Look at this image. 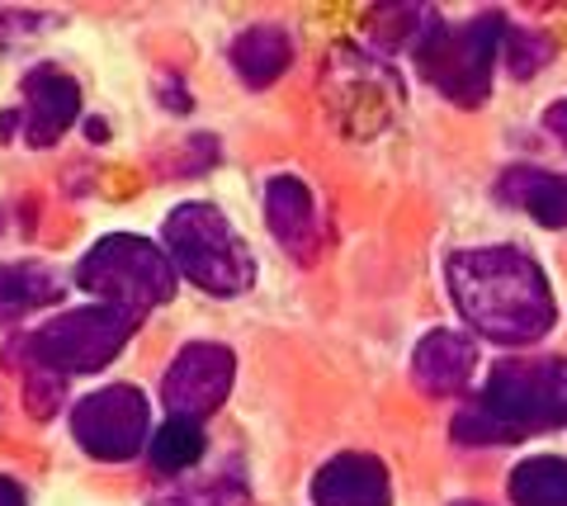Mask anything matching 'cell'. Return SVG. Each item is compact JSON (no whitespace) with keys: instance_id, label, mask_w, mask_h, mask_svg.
<instances>
[{"instance_id":"18","label":"cell","mask_w":567,"mask_h":506,"mask_svg":"<svg viewBox=\"0 0 567 506\" xmlns=\"http://www.w3.org/2000/svg\"><path fill=\"white\" fill-rule=\"evenodd\" d=\"M506 48H511V72H516V76H535L539 66L548 62V48H554V43H548L544 33H525V29H516V33L506 39Z\"/></svg>"},{"instance_id":"13","label":"cell","mask_w":567,"mask_h":506,"mask_svg":"<svg viewBox=\"0 0 567 506\" xmlns=\"http://www.w3.org/2000/svg\"><path fill=\"white\" fill-rule=\"evenodd\" d=\"M496 199L520 208L539 228H567V180L539 166H511L496 180Z\"/></svg>"},{"instance_id":"1","label":"cell","mask_w":567,"mask_h":506,"mask_svg":"<svg viewBox=\"0 0 567 506\" xmlns=\"http://www.w3.org/2000/svg\"><path fill=\"white\" fill-rule=\"evenodd\" d=\"M445 279L464 322L496 345H529L558 322V303L539 260L520 247L454 251L445 260Z\"/></svg>"},{"instance_id":"7","label":"cell","mask_w":567,"mask_h":506,"mask_svg":"<svg viewBox=\"0 0 567 506\" xmlns=\"http://www.w3.org/2000/svg\"><path fill=\"white\" fill-rule=\"evenodd\" d=\"M147 397H142L133 383H110V389L85 393L76 407H71V435L91 459L104 464H128L142 445H147Z\"/></svg>"},{"instance_id":"3","label":"cell","mask_w":567,"mask_h":506,"mask_svg":"<svg viewBox=\"0 0 567 506\" xmlns=\"http://www.w3.org/2000/svg\"><path fill=\"white\" fill-rule=\"evenodd\" d=\"M137 331V312H123L110 303L76 308L62 318H48L43 327H33L29 337L14 341V355H24V370L43 374H95L104 370Z\"/></svg>"},{"instance_id":"14","label":"cell","mask_w":567,"mask_h":506,"mask_svg":"<svg viewBox=\"0 0 567 506\" xmlns=\"http://www.w3.org/2000/svg\"><path fill=\"white\" fill-rule=\"evenodd\" d=\"M66 293V279L39 266V260H6L0 266V318H24V312H39L48 303H58Z\"/></svg>"},{"instance_id":"23","label":"cell","mask_w":567,"mask_h":506,"mask_svg":"<svg viewBox=\"0 0 567 506\" xmlns=\"http://www.w3.org/2000/svg\"><path fill=\"white\" fill-rule=\"evenodd\" d=\"M454 506H483V502H454Z\"/></svg>"},{"instance_id":"9","label":"cell","mask_w":567,"mask_h":506,"mask_svg":"<svg viewBox=\"0 0 567 506\" xmlns=\"http://www.w3.org/2000/svg\"><path fill=\"white\" fill-rule=\"evenodd\" d=\"M76 114H81V85L71 81L66 72H58V66H39V72H29L24 110H20L29 147H52L71 124H76Z\"/></svg>"},{"instance_id":"19","label":"cell","mask_w":567,"mask_h":506,"mask_svg":"<svg viewBox=\"0 0 567 506\" xmlns=\"http://www.w3.org/2000/svg\"><path fill=\"white\" fill-rule=\"evenodd\" d=\"M175 506H246V487L237 478H213L204 487H194V493L175 497Z\"/></svg>"},{"instance_id":"22","label":"cell","mask_w":567,"mask_h":506,"mask_svg":"<svg viewBox=\"0 0 567 506\" xmlns=\"http://www.w3.org/2000/svg\"><path fill=\"white\" fill-rule=\"evenodd\" d=\"M0 506H29L24 502V487L14 483V478H6V474H0Z\"/></svg>"},{"instance_id":"20","label":"cell","mask_w":567,"mask_h":506,"mask_svg":"<svg viewBox=\"0 0 567 506\" xmlns=\"http://www.w3.org/2000/svg\"><path fill=\"white\" fill-rule=\"evenodd\" d=\"M24 403L33 416H52V407H58V393H62V379L58 374H43V370H24Z\"/></svg>"},{"instance_id":"5","label":"cell","mask_w":567,"mask_h":506,"mask_svg":"<svg viewBox=\"0 0 567 506\" xmlns=\"http://www.w3.org/2000/svg\"><path fill=\"white\" fill-rule=\"evenodd\" d=\"M76 285L110 308L147 312L175 293V266L147 237L114 233V237H100L95 247L85 251V260L76 266Z\"/></svg>"},{"instance_id":"8","label":"cell","mask_w":567,"mask_h":506,"mask_svg":"<svg viewBox=\"0 0 567 506\" xmlns=\"http://www.w3.org/2000/svg\"><path fill=\"white\" fill-rule=\"evenodd\" d=\"M237 379V360L227 345L218 341H189L181 355L171 360V370L162 379V403L171 416H185V422H204L208 412H218L233 393Z\"/></svg>"},{"instance_id":"10","label":"cell","mask_w":567,"mask_h":506,"mask_svg":"<svg viewBox=\"0 0 567 506\" xmlns=\"http://www.w3.org/2000/svg\"><path fill=\"white\" fill-rule=\"evenodd\" d=\"M265 223L293 260H312L322 247V223H317V199L298 176H275L265 185Z\"/></svg>"},{"instance_id":"17","label":"cell","mask_w":567,"mask_h":506,"mask_svg":"<svg viewBox=\"0 0 567 506\" xmlns=\"http://www.w3.org/2000/svg\"><path fill=\"white\" fill-rule=\"evenodd\" d=\"M199 455H204V431H199V422L171 416L166 426H156V435H152V464L162 468V474H181V468L199 464Z\"/></svg>"},{"instance_id":"15","label":"cell","mask_w":567,"mask_h":506,"mask_svg":"<svg viewBox=\"0 0 567 506\" xmlns=\"http://www.w3.org/2000/svg\"><path fill=\"white\" fill-rule=\"evenodd\" d=\"M289 58H293V43L284 39V29H275V24H251L246 33H237V43H233L237 76L246 85H256V91L275 85L289 72Z\"/></svg>"},{"instance_id":"11","label":"cell","mask_w":567,"mask_h":506,"mask_svg":"<svg viewBox=\"0 0 567 506\" xmlns=\"http://www.w3.org/2000/svg\"><path fill=\"white\" fill-rule=\"evenodd\" d=\"M477 364V345L454 327H435L425 331L412 351V379L421 383L431 397H454L468 389Z\"/></svg>"},{"instance_id":"21","label":"cell","mask_w":567,"mask_h":506,"mask_svg":"<svg viewBox=\"0 0 567 506\" xmlns=\"http://www.w3.org/2000/svg\"><path fill=\"white\" fill-rule=\"evenodd\" d=\"M544 124L554 128L563 143H567V100H558V104H548V114H544Z\"/></svg>"},{"instance_id":"12","label":"cell","mask_w":567,"mask_h":506,"mask_svg":"<svg viewBox=\"0 0 567 506\" xmlns=\"http://www.w3.org/2000/svg\"><path fill=\"white\" fill-rule=\"evenodd\" d=\"M312 502L317 506H388L393 487H388V468L374 455L346 450V455L327 459L312 478Z\"/></svg>"},{"instance_id":"2","label":"cell","mask_w":567,"mask_h":506,"mask_svg":"<svg viewBox=\"0 0 567 506\" xmlns=\"http://www.w3.org/2000/svg\"><path fill=\"white\" fill-rule=\"evenodd\" d=\"M162 241L175 275H185L194 289L213 293V299H237L251 289L256 260L246 251L241 233L213 204H181L166 218Z\"/></svg>"},{"instance_id":"4","label":"cell","mask_w":567,"mask_h":506,"mask_svg":"<svg viewBox=\"0 0 567 506\" xmlns=\"http://www.w3.org/2000/svg\"><path fill=\"white\" fill-rule=\"evenodd\" d=\"M502 33H506V20L496 10L454 29L431 20V29L416 39L421 76L445 100L473 110V104H483L492 95V66H496V52H502Z\"/></svg>"},{"instance_id":"16","label":"cell","mask_w":567,"mask_h":506,"mask_svg":"<svg viewBox=\"0 0 567 506\" xmlns=\"http://www.w3.org/2000/svg\"><path fill=\"white\" fill-rule=\"evenodd\" d=\"M511 502L516 506H567V459L539 455L516 464L511 474Z\"/></svg>"},{"instance_id":"6","label":"cell","mask_w":567,"mask_h":506,"mask_svg":"<svg viewBox=\"0 0 567 506\" xmlns=\"http://www.w3.org/2000/svg\"><path fill=\"white\" fill-rule=\"evenodd\" d=\"M477 407L506 426L511 441L567 426V360H502Z\"/></svg>"}]
</instances>
